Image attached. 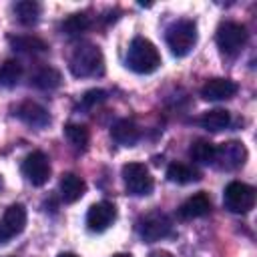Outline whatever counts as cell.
Here are the masks:
<instances>
[{"mask_svg": "<svg viewBox=\"0 0 257 257\" xmlns=\"http://www.w3.org/2000/svg\"><path fill=\"white\" fill-rule=\"evenodd\" d=\"M126 66L137 74H151L161 66V54L151 40L137 36L128 44Z\"/></svg>", "mask_w": 257, "mask_h": 257, "instance_id": "obj_1", "label": "cell"}, {"mask_svg": "<svg viewBox=\"0 0 257 257\" xmlns=\"http://www.w3.org/2000/svg\"><path fill=\"white\" fill-rule=\"evenodd\" d=\"M104 70V58L98 46L94 44H80L70 56V72L78 78L96 76Z\"/></svg>", "mask_w": 257, "mask_h": 257, "instance_id": "obj_2", "label": "cell"}, {"mask_svg": "<svg viewBox=\"0 0 257 257\" xmlns=\"http://www.w3.org/2000/svg\"><path fill=\"white\" fill-rule=\"evenodd\" d=\"M167 44L175 56H187L197 44V26L193 20H177L167 28Z\"/></svg>", "mask_w": 257, "mask_h": 257, "instance_id": "obj_3", "label": "cell"}, {"mask_svg": "<svg viewBox=\"0 0 257 257\" xmlns=\"http://www.w3.org/2000/svg\"><path fill=\"white\" fill-rule=\"evenodd\" d=\"M225 209L231 213H249L255 205V189L241 181H231L223 191Z\"/></svg>", "mask_w": 257, "mask_h": 257, "instance_id": "obj_4", "label": "cell"}, {"mask_svg": "<svg viewBox=\"0 0 257 257\" xmlns=\"http://www.w3.org/2000/svg\"><path fill=\"white\" fill-rule=\"evenodd\" d=\"M122 181H124L126 191L137 197L149 195L155 187V181L143 163H126L122 167Z\"/></svg>", "mask_w": 257, "mask_h": 257, "instance_id": "obj_5", "label": "cell"}, {"mask_svg": "<svg viewBox=\"0 0 257 257\" xmlns=\"http://www.w3.org/2000/svg\"><path fill=\"white\" fill-rule=\"evenodd\" d=\"M217 46L221 48V52L233 56L237 52H241V48L247 42V30L243 24L239 22H223L217 28Z\"/></svg>", "mask_w": 257, "mask_h": 257, "instance_id": "obj_6", "label": "cell"}, {"mask_svg": "<svg viewBox=\"0 0 257 257\" xmlns=\"http://www.w3.org/2000/svg\"><path fill=\"white\" fill-rule=\"evenodd\" d=\"M173 231V223L171 219L165 215V213H149L147 217H143L139 221V235L149 241V243H155V241H161L165 239L169 233Z\"/></svg>", "mask_w": 257, "mask_h": 257, "instance_id": "obj_7", "label": "cell"}, {"mask_svg": "<svg viewBox=\"0 0 257 257\" xmlns=\"http://www.w3.org/2000/svg\"><path fill=\"white\" fill-rule=\"evenodd\" d=\"M245 159H247V149L239 141H227V143L215 147L213 163H217L219 169H225V171L239 169L245 163Z\"/></svg>", "mask_w": 257, "mask_h": 257, "instance_id": "obj_8", "label": "cell"}, {"mask_svg": "<svg viewBox=\"0 0 257 257\" xmlns=\"http://www.w3.org/2000/svg\"><path fill=\"white\" fill-rule=\"evenodd\" d=\"M22 173L28 179V183H32L34 187H42L50 177L48 157L42 151H32L22 163Z\"/></svg>", "mask_w": 257, "mask_h": 257, "instance_id": "obj_9", "label": "cell"}, {"mask_svg": "<svg viewBox=\"0 0 257 257\" xmlns=\"http://www.w3.org/2000/svg\"><path fill=\"white\" fill-rule=\"evenodd\" d=\"M26 227V209L20 203H14L6 209L2 221H0V245L8 243L12 237L20 235Z\"/></svg>", "mask_w": 257, "mask_h": 257, "instance_id": "obj_10", "label": "cell"}, {"mask_svg": "<svg viewBox=\"0 0 257 257\" xmlns=\"http://www.w3.org/2000/svg\"><path fill=\"white\" fill-rule=\"evenodd\" d=\"M116 219V209L112 203L108 201H100V203H94L88 213H86V227L92 231V233H102L106 231L112 221Z\"/></svg>", "mask_w": 257, "mask_h": 257, "instance_id": "obj_11", "label": "cell"}, {"mask_svg": "<svg viewBox=\"0 0 257 257\" xmlns=\"http://www.w3.org/2000/svg\"><path fill=\"white\" fill-rule=\"evenodd\" d=\"M16 116H18L20 120H24L26 124L34 126V128H44V126L50 122L48 110H46L42 104L34 102V100H24V102L18 106Z\"/></svg>", "mask_w": 257, "mask_h": 257, "instance_id": "obj_12", "label": "cell"}, {"mask_svg": "<svg viewBox=\"0 0 257 257\" xmlns=\"http://www.w3.org/2000/svg\"><path fill=\"white\" fill-rule=\"evenodd\" d=\"M237 92V84L229 78H211L203 84L201 96L205 100H225Z\"/></svg>", "mask_w": 257, "mask_h": 257, "instance_id": "obj_13", "label": "cell"}, {"mask_svg": "<svg viewBox=\"0 0 257 257\" xmlns=\"http://www.w3.org/2000/svg\"><path fill=\"white\" fill-rule=\"evenodd\" d=\"M211 211V199L207 193H197L193 197H189L181 207H179V215L183 219H197V217H205Z\"/></svg>", "mask_w": 257, "mask_h": 257, "instance_id": "obj_14", "label": "cell"}, {"mask_svg": "<svg viewBox=\"0 0 257 257\" xmlns=\"http://www.w3.org/2000/svg\"><path fill=\"white\" fill-rule=\"evenodd\" d=\"M86 191V183L74 175V173H64L60 179V197L64 203H74L78 201Z\"/></svg>", "mask_w": 257, "mask_h": 257, "instance_id": "obj_15", "label": "cell"}, {"mask_svg": "<svg viewBox=\"0 0 257 257\" xmlns=\"http://www.w3.org/2000/svg\"><path fill=\"white\" fill-rule=\"evenodd\" d=\"M110 137L114 143L122 145V147H133L137 141H139V128L133 120L128 118H120L112 124L110 128Z\"/></svg>", "mask_w": 257, "mask_h": 257, "instance_id": "obj_16", "label": "cell"}, {"mask_svg": "<svg viewBox=\"0 0 257 257\" xmlns=\"http://www.w3.org/2000/svg\"><path fill=\"white\" fill-rule=\"evenodd\" d=\"M167 179L171 183H177V185H187V183L199 181L201 175H199V171H195L193 167H189L185 163H173L167 169Z\"/></svg>", "mask_w": 257, "mask_h": 257, "instance_id": "obj_17", "label": "cell"}, {"mask_svg": "<svg viewBox=\"0 0 257 257\" xmlns=\"http://www.w3.org/2000/svg\"><path fill=\"white\" fill-rule=\"evenodd\" d=\"M229 122H231V114L225 108H213L201 116V126L211 133H219V131L227 128Z\"/></svg>", "mask_w": 257, "mask_h": 257, "instance_id": "obj_18", "label": "cell"}, {"mask_svg": "<svg viewBox=\"0 0 257 257\" xmlns=\"http://www.w3.org/2000/svg\"><path fill=\"white\" fill-rule=\"evenodd\" d=\"M60 72L56 70V68H52V66H44V68H40L34 76H32V82H34V86H38V88H42V90H52V88H56L58 84H60Z\"/></svg>", "mask_w": 257, "mask_h": 257, "instance_id": "obj_19", "label": "cell"}, {"mask_svg": "<svg viewBox=\"0 0 257 257\" xmlns=\"http://www.w3.org/2000/svg\"><path fill=\"white\" fill-rule=\"evenodd\" d=\"M22 76V64L18 60H6L0 66V86H16Z\"/></svg>", "mask_w": 257, "mask_h": 257, "instance_id": "obj_20", "label": "cell"}, {"mask_svg": "<svg viewBox=\"0 0 257 257\" xmlns=\"http://www.w3.org/2000/svg\"><path fill=\"white\" fill-rule=\"evenodd\" d=\"M14 14L18 16V20L22 24H34L40 16V4L38 2H32V0H22V2H16L14 6Z\"/></svg>", "mask_w": 257, "mask_h": 257, "instance_id": "obj_21", "label": "cell"}, {"mask_svg": "<svg viewBox=\"0 0 257 257\" xmlns=\"http://www.w3.org/2000/svg\"><path fill=\"white\" fill-rule=\"evenodd\" d=\"M189 155H191L193 161L203 163V165H209L215 159V145L209 143V141H195L191 145V149H189Z\"/></svg>", "mask_w": 257, "mask_h": 257, "instance_id": "obj_22", "label": "cell"}, {"mask_svg": "<svg viewBox=\"0 0 257 257\" xmlns=\"http://www.w3.org/2000/svg\"><path fill=\"white\" fill-rule=\"evenodd\" d=\"M10 42L16 50L22 52H44L48 48V44L38 36H14L10 38Z\"/></svg>", "mask_w": 257, "mask_h": 257, "instance_id": "obj_23", "label": "cell"}, {"mask_svg": "<svg viewBox=\"0 0 257 257\" xmlns=\"http://www.w3.org/2000/svg\"><path fill=\"white\" fill-rule=\"evenodd\" d=\"M64 135L70 141V145H74L76 149H84L88 145V139H90L88 128L84 124H78V122H68L64 126Z\"/></svg>", "mask_w": 257, "mask_h": 257, "instance_id": "obj_24", "label": "cell"}, {"mask_svg": "<svg viewBox=\"0 0 257 257\" xmlns=\"http://www.w3.org/2000/svg\"><path fill=\"white\" fill-rule=\"evenodd\" d=\"M88 26H90V20H88L86 14H72V16H68V18L62 22V30H64L68 36H76V34L84 32Z\"/></svg>", "mask_w": 257, "mask_h": 257, "instance_id": "obj_25", "label": "cell"}, {"mask_svg": "<svg viewBox=\"0 0 257 257\" xmlns=\"http://www.w3.org/2000/svg\"><path fill=\"white\" fill-rule=\"evenodd\" d=\"M104 98H106V92H104V90H100V88H92V90L84 92V96H82V106L92 108L94 104L102 102Z\"/></svg>", "mask_w": 257, "mask_h": 257, "instance_id": "obj_26", "label": "cell"}, {"mask_svg": "<svg viewBox=\"0 0 257 257\" xmlns=\"http://www.w3.org/2000/svg\"><path fill=\"white\" fill-rule=\"evenodd\" d=\"M151 257H173L169 251H155V253H151Z\"/></svg>", "mask_w": 257, "mask_h": 257, "instance_id": "obj_27", "label": "cell"}, {"mask_svg": "<svg viewBox=\"0 0 257 257\" xmlns=\"http://www.w3.org/2000/svg\"><path fill=\"white\" fill-rule=\"evenodd\" d=\"M58 257H78V255H74V253H60Z\"/></svg>", "mask_w": 257, "mask_h": 257, "instance_id": "obj_28", "label": "cell"}, {"mask_svg": "<svg viewBox=\"0 0 257 257\" xmlns=\"http://www.w3.org/2000/svg\"><path fill=\"white\" fill-rule=\"evenodd\" d=\"M112 257H133V255H128V253H116V255H112Z\"/></svg>", "mask_w": 257, "mask_h": 257, "instance_id": "obj_29", "label": "cell"}]
</instances>
